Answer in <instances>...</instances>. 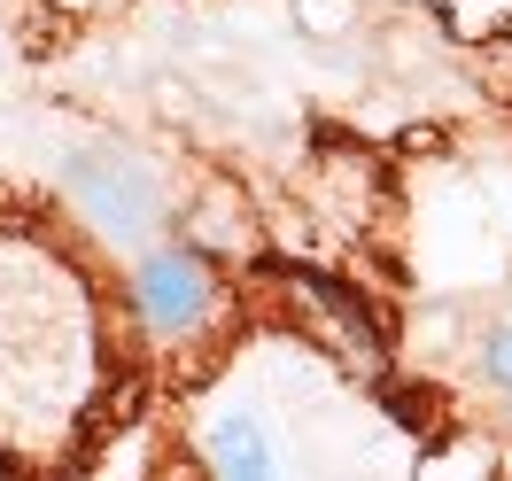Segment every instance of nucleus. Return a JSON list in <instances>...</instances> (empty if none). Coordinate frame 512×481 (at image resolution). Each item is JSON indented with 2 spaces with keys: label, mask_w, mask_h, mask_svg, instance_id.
I'll return each instance as SVG.
<instances>
[{
  "label": "nucleus",
  "mask_w": 512,
  "mask_h": 481,
  "mask_svg": "<svg viewBox=\"0 0 512 481\" xmlns=\"http://www.w3.org/2000/svg\"><path fill=\"white\" fill-rule=\"evenodd\" d=\"M132 326L163 342V350H194V342H210L233 311V295H225L218 264L202 257L194 241H171V249H148V257L132 264Z\"/></svg>",
  "instance_id": "obj_3"
},
{
  "label": "nucleus",
  "mask_w": 512,
  "mask_h": 481,
  "mask_svg": "<svg viewBox=\"0 0 512 481\" xmlns=\"http://www.w3.org/2000/svg\"><path fill=\"white\" fill-rule=\"evenodd\" d=\"M210 474L218 481H280V458H272V435H264L256 412L210 419Z\"/></svg>",
  "instance_id": "obj_4"
},
{
  "label": "nucleus",
  "mask_w": 512,
  "mask_h": 481,
  "mask_svg": "<svg viewBox=\"0 0 512 481\" xmlns=\"http://www.w3.org/2000/svg\"><path fill=\"white\" fill-rule=\"evenodd\" d=\"M94 311L78 272L0 233V443L70 435L94 388Z\"/></svg>",
  "instance_id": "obj_1"
},
{
  "label": "nucleus",
  "mask_w": 512,
  "mask_h": 481,
  "mask_svg": "<svg viewBox=\"0 0 512 481\" xmlns=\"http://www.w3.org/2000/svg\"><path fill=\"white\" fill-rule=\"evenodd\" d=\"M55 8H70V16H94V8H109V0H55Z\"/></svg>",
  "instance_id": "obj_6"
},
{
  "label": "nucleus",
  "mask_w": 512,
  "mask_h": 481,
  "mask_svg": "<svg viewBox=\"0 0 512 481\" xmlns=\"http://www.w3.org/2000/svg\"><path fill=\"white\" fill-rule=\"evenodd\" d=\"M481 381H489V388L512 404V326H497V334L481 342Z\"/></svg>",
  "instance_id": "obj_5"
},
{
  "label": "nucleus",
  "mask_w": 512,
  "mask_h": 481,
  "mask_svg": "<svg viewBox=\"0 0 512 481\" xmlns=\"http://www.w3.org/2000/svg\"><path fill=\"white\" fill-rule=\"evenodd\" d=\"M63 194L78 225L101 233V241H117V249H148L163 225H171V187H163V171L140 148L125 140H86V148H70L63 156Z\"/></svg>",
  "instance_id": "obj_2"
}]
</instances>
